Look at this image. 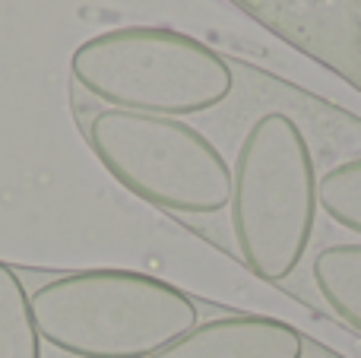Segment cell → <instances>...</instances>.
Here are the masks:
<instances>
[{
  "instance_id": "7a4b0ae2",
  "label": "cell",
  "mask_w": 361,
  "mask_h": 358,
  "mask_svg": "<svg viewBox=\"0 0 361 358\" xmlns=\"http://www.w3.org/2000/svg\"><path fill=\"white\" fill-rule=\"evenodd\" d=\"M317 168L301 127L267 111L250 124L231 165V232L247 270L263 283L288 279L317 226Z\"/></svg>"
},
{
  "instance_id": "277c9868",
  "label": "cell",
  "mask_w": 361,
  "mask_h": 358,
  "mask_svg": "<svg viewBox=\"0 0 361 358\" xmlns=\"http://www.w3.org/2000/svg\"><path fill=\"white\" fill-rule=\"evenodd\" d=\"M86 143L121 187L152 206L184 216L228 206L231 165L187 121L105 108L89 118Z\"/></svg>"
},
{
  "instance_id": "52a82bcc",
  "label": "cell",
  "mask_w": 361,
  "mask_h": 358,
  "mask_svg": "<svg viewBox=\"0 0 361 358\" xmlns=\"http://www.w3.org/2000/svg\"><path fill=\"white\" fill-rule=\"evenodd\" d=\"M0 358H42L29 292L19 273L6 264H0Z\"/></svg>"
},
{
  "instance_id": "5b68a950",
  "label": "cell",
  "mask_w": 361,
  "mask_h": 358,
  "mask_svg": "<svg viewBox=\"0 0 361 358\" xmlns=\"http://www.w3.org/2000/svg\"><path fill=\"white\" fill-rule=\"evenodd\" d=\"M305 340L292 323L263 314H231L197 323L149 358H301Z\"/></svg>"
},
{
  "instance_id": "3957f363",
  "label": "cell",
  "mask_w": 361,
  "mask_h": 358,
  "mask_svg": "<svg viewBox=\"0 0 361 358\" xmlns=\"http://www.w3.org/2000/svg\"><path fill=\"white\" fill-rule=\"evenodd\" d=\"M70 76L108 108L190 118L219 108L235 70L206 42L169 25H118L70 54Z\"/></svg>"
},
{
  "instance_id": "8992f818",
  "label": "cell",
  "mask_w": 361,
  "mask_h": 358,
  "mask_svg": "<svg viewBox=\"0 0 361 358\" xmlns=\"http://www.w3.org/2000/svg\"><path fill=\"white\" fill-rule=\"evenodd\" d=\"M314 283L324 302L361 333V245H330L314 257Z\"/></svg>"
},
{
  "instance_id": "ba28073f",
  "label": "cell",
  "mask_w": 361,
  "mask_h": 358,
  "mask_svg": "<svg viewBox=\"0 0 361 358\" xmlns=\"http://www.w3.org/2000/svg\"><path fill=\"white\" fill-rule=\"evenodd\" d=\"M320 209L343 228L361 235V156L339 162L317 184Z\"/></svg>"
},
{
  "instance_id": "6da1fadb",
  "label": "cell",
  "mask_w": 361,
  "mask_h": 358,
  "mask_svg": "<svg viewBox=\"0 0 361 358\" xmlns=\"http://www.w3.org/2000/svg\"><path fill=\"white\" fill-rule=\"evenodd\" d=\"M42 342L73 358H149L197 327L178 285L137 270H80L29 295Z\"/></svg>"
}]
</instances>
